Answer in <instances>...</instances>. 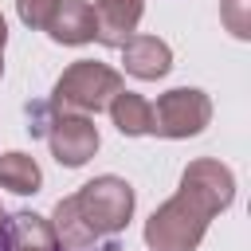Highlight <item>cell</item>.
Segmentation results:
<instances>
[{
	"label": "cell",
	"mask_w": 251,
	"mask_h": 251,
	"mask_svg": "<svg viewBox=\"0 0 251 251\" xmlns=\"http://www.w3.org/2000/svg\"><path fill=\"white\" fill-rule=\"evenodd\" d=\"M0 227H4V208H0Z\"/></svg>",
	"instance_id": "obj_17"
},
{
	"label": "cell",
	"mask_w": 251,
	"mask_h": 251,
	"mask_svg": "<svg viewBox=\"0 0 251 251\" xmlns=\"http://www.w3.org/2000/svg\"><path fill=\"white\" fill-rule=\"evenodd\" d=\"M55 4L59 0H16V16L24 20V27L43 31L47 20H51V12H55Z\"/></svg>",
	"instance_id": "obj_15"
},
{
	"label": "cell",
	"mask_w": 251,
	"mask_h": 251,
	"mask_svg": "<svg viewBox=\"0 0 251 251\" xmlns=\"http://www.w3.org/2000/svg\"><path fill=\"white\" fill-rule=\"evenodd\" d=\"M212 216H216V208L200 192L176 188V196L165 200L145 220V247L149 251H196Z\"/></svg>",
	"instance_id": "obj_1"
},
{
	"label": "cell",
	"mask_w": 251,
	"mask_h": 251,
	"mask_svg": "<svg viewBox=\"0 0 251 251\" xmlns=\"http://www.w3.org/2000/svg\"><path fill=\"white\" fill-rule=\"evenodd\" d=\"M4 43H8V24L0 16V75H4Z\"/></svg>",
	"instance_id": "obj_16"
},
{
	"label": "cell",
	"mask_w": 251,
	"mask_h": 251,
	"mask_svg": "<svg viewBox=\"0 0 251 251\" xmlns=\"http://www.w3.org/2000/svg\"><path fill=\"white\" fill-rule=\"evenodd\" d=\"M75 208L94 235H118L133 216V188H129V180L106 173V176L86 180L75 192Z\"/></svg>",
	"instance_id": "obj_3"
},
{
	"label": "cell",
	"mask_w": 251,
	"mask_h": 251,
	"mask_svg": "<svg viewBox=\"0 0 251 251\" xmlns=\"http://www.w3.org/2000/svg\"><path fill=\"white\" fill-rule=\"evenodd\" d=\"M220 20L235 39H251V0H220Z\"/></svg>",
	"instance_id": "obj_14"
},
{
	"label": "cell",
	"mask_w": 251,
	"mask_h": 251,
	"mask_svg": "<svg viewBox=\"0 0 251 251\" xmlns=\"http://www.w3.org/2000/svg\"><path fill=\"white\" fill-rule=\"evenodd\" d=\"M43 31H47L55 43H63V47L90 43V39H94V8H90L86 0H59Z\"/></svg>",
	"instance_id": "obj_10"
},
{
	"label": "cell",
	"mask_w": 251,
	"mask_h": 251,
	"mask_svg": "<svg viewBox=\"0 0 251 251\" xmlns=\"http://www.w3.org/2000/svg\"><path fill=\"white\" fill-rule=\"evenodd\" d=\"M0 243H4V251H59V239H55L51 220H43L35 212L4 216Z\"/></svg>",
	"instance_id": "obj_9"
},
{
	"label": "cell",
	"mask_w": 251,
	"mask_h": 251,
	"mask_svg": "<svg viewBox=\"0 0 251 251\" xmlns=\"http://www.w3.org/2000/svg\"><path fill=\"white\" fill-rule=\"evenodd\" d=\"M122 67L141 78V82H153V78H165L169 67H173V51L165 39L157 35H129L122 43Z\"/></svg>",
	"instance_id": "obj_8"
},
{
	"label": "cell",
	"mask_w": 251,
	"mask_h": 251,
	"mask_svg": "<svg viewBox=\"0 0 251 251\" xmlns=\"http://www.w3.org/2000/svg\"><path fill=\"white\" fill-rule=\"evenodd\" d=\"M43 129H47V145L55 161L67 169H78L98 153V126L86 114H55Z\"/></svg>",
	"instance_id": "obj_5"
},
{
	"label": "cell",
	"mask_w": 251,
	"mask_h": 251,
	"mask_svg": "<svg viewBox=\"0 0 251 251\" xmlns=\"http://www.w3.org/2000/svg\"><path fill=\"white\" fill-rule=\"evenodd\" d=\"M0 184H4L8 192H16V196H31V192H39L43 173H39L35 157H27V153L12 149V153H4V157H0Z\"/></svg>",
	"instance_id": "obj_12"
},
{
	"label": "cell",
	"mask_w": 251,
	"mask_h": 251,
	"mask_svg": "<svg viewBox=\"0 0 251 251\" xmlns=\"http://www.w3.org/2000/svg\"><path fill=\"white\" fill-rule=\"evenodd\" d=\"M212 122V98L196 86H176V90H165L153 106V133L161 137H196L204 133Z\"/></svg>",
	"instance_id": "obj_4"
},
{
	"label": "cell",
	"mask_w": 251,
	"mask_h": 251,
	"mask_svg": "<svg viewBox=\"0 0 251 251\" xmlns=\"http://www.w3.org/2000/svg\"><path fill=\"white\" fill-rule=\"evenodd\" d=\"M118 90H122V75L114 67L78 59L59 75V82L51 90V110L55 114H98L110 106V98Z\"/></svg>",
	"instance_id": "obj_2"
},
{
	"label": "cell",
	"mask_w": 251,
	"mask_h": 251,
	"mask_svg": "<svg viewBox=\"0 0 251 251\" xmlns=\"http://www.w3.org/2000/svg\"><path fill=\"white\" fill-rule=\"evenodd\" d=\"M0 251H4V243H0Z\"/></svg>",
	"instance_id": "obj_18"
},
{
	"label": "cell",
	"mask_w": 251,
	"mask_h": 251,
	"mask_svg": "<svg viewBox=\"0 0 251 251\" xmlns=\"http://www.w3.org/2000/svg\"><path fill=\"white\" fill-rule=\"evenodd\" d=\"M180 188L200 192L216 212H224V208L235 200V176H231V169H227L224 161H216V157H196V161L180 173Z\"/></svg>",
	"instance_id": "obj_6"
},
{
	"label": "cell",
	"mask_w": 251,
	"mask_h": 251,
	"mask_svg": "<svg viewBox=\"0 0 251 251\" xmlns=\"http://www.w3.org/2000/svg\"><path fill=\"white\" fill-rule=\"evenodd\" d=\"M106 110H110L118 133H126V137H145V133H153V106H149L141 94L118 90V94L110 98Z\"/></svg>",
	"instance_id": "obj_11"
},
{
	"label": "cell",
	"mask_w": 251,
	"mask_h": 251,
	"mask_svg": "<svg viewBox=\"0 0 251 251\" xmlns=\"http://www.w3.org/2000/svg\"><path fill=\"white\" fill-rule=\"evenodd\" d=\"M145 0H98L94 4V39L106 47H122L129 35H137Z\"/></svg>",
	"instance_id": "obj_7"
},
{
	"label": "cell",
	"mask_w": 251,
	"mask_h": 251,
	"mask_svg": "<svg viewBox=\"0 0 251 251\" xmlns=\"http://www.w3.org/2000/svg\"><path fill=\"white\" fill-rule=\"evenodd\" d=\"M51 227H55L59 247H90V243H98V235L82 224V216H78V208H75V196H63V200L55 204Z\"/></svg>",
	"instance_id": "obj_13"
}]
</instances>
